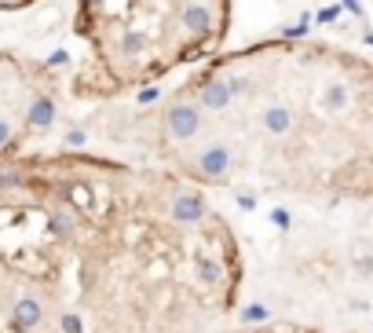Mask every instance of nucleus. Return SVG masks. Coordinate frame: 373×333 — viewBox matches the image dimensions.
I'll return each mask as SVG.
<instances>
[{
	"label": "nucleus",
	"mask_w": 373,
	"mask_h": 333,
	"mask_svg": "<svg viewBox=\"0 0 373 333\" xmlns=\"http://www.w3.org/2000/svg\"><path fill=\"white\" fill-rule=\"evenodd\" d=\"M231 169H234V150L224 139H212L186 161V176L198 179V184H227Z\"/></svg>",
	"instance_id": "1"
},
{
	"label": "nucleus",
	"mask_w": 373,
	"mask_h": 333,
	"mask_svg": "<svg viewBox=\"0 0 373 333\" xmlns=\"http://www.w3.org/2000/svg\"><path fill=\"white\" fill-rule=\"evenodd\" d=\"M194 275H198V282H202V286H216L224 271H220V264L209 260V257H194Z\"/></svg>",
	"instance_id": "10"
},
{
	"label": "nucleus",
	"mask_w": 373,
	"mask_h": 333,
	"mask_svg": "<svg viewBox=\"0 0 373 333\" xmlns=\"http://www.w3.org/2000/svg\"><path fill=\"white\" fill-rule=\"evenodd\" d=\"M202 129H205V110H202L198 103L179 99V103H172V106L165 110V132H169L172 139L191 143V139L202 136Z\"/></svg>",
	"instance_id": "2"
},
{
	"label": "nucleus",
	"mask_w": 373,
	"mask_h": 333,
	"mask_svg": "<svg viewBox=\"0 0 373 333\" xmlns=\"http://www.w3.org/2000/svg\"><path fill=\"white\" fill-rule=\"evenodd\" d=\"M158 96H161L158 88H143V92H139L136 99H139V106H150V103H158Z\"/></svg>",
	"instance_id": "17"
},
{
	"label": "nucleus",
	"mask_w": 373,
	"mask_h": 333,
	"mask_svg": "<svg viewBox=\"0 0 373 333\" xmlns=\"http://www.w3.org/2000/svg\"><path fill=\"white\" fill-rule=\"evenodd\" d=\"M355 271H359V275H373V257H359L355 260Z\"/></svg>",
	"instance_id": "19"
},
{
	"label": "nucleus",
	"mask_w": 373,
	"mask_h": 333,
	"mask_svg": "<svg viewBox=\"0 0 373 333\" xmlns=\"http://www.w3.org/2000/svg\"><path fill=\"white\" fill-rule=\"evenodd\" d=\"M194 96H198V106L209 110V114H224L234 103V92H231L227 77H202V84L194 88Z\"/></svg>",
	"instance_id": "4"
},
{
	"label": "nucleus",
	"mask_w": 373,
	"mask_h": 333,
	"mask_svg": "<svg viewBox=\"0 0 373 333\" xmlns=\"http://www.w3.org/2000/svg\"><path fill=\"white\" fill-rule=\"evenodd\" d=\"M209 26H212V15H209L205 4H186V8H183V29H186V34L205 37Z\"/></svg>",
	"instance_id": "8"
},
{
	"label": "nucleus",
	"mask_w": 373,
	"mask_h": 333,
	"mask_svg": "<svg viewBox=\"0 0 373 333\" xmlns=\"http://www.w3.org/2000/svg\"><path fill=\"white\" fill-rule=\"evenodd\" d=\"M271 220H274L278 227H289V224H293V217L286 213V209H274V213H271Z\"/></svg>",
	"instance_id": "20"
},
{
	"label": "nucleus",
	"mask_w": 373,
	"mask_h": 333,
	"mask_svg": "<svg viewBox=\"0 0 373 333\" xmlns=\"http://www.w3.org/2000/svg\"><path fill=\"white\" fill-rule=\"evenodd\" d=\"M55 117H59L55 103H51L48 96H37L34 103H29V110H26V125H29V129H37V132H44V129L55 125Z\"/></svg>",
	"instance_id": "7"
},
{
	"label": "nucleus",
	"mask_w": 373,
	"mask_h": 333,
	"mask_svg": "<svg viewBox=\"0 0 373 333\" xmlns=\"http://www.w3.org/2000/svg\"><path fill=\"white\" fill-rule=\"evenodd\" d=\"M340 8H344V11H352L355 19H362V0H340Z\"/></svg>",
	"instance_id": "21"
},
{
	"label": "nucleus",
	"mask_w": 373,
	"mask_h": 333,
	"mask_svg": "<svg viewBox=\"0 0 373 333\" xmlns=\"http://www.w3.org/2000/svg\"><path fill=\"white\" fill-rule=\"evenodd\" d=\"M267 315H271V312H267L264 304H245L238 319H242V322H249V326H253V322H267Z\"/></svg>",
	"instance_id": "12"
},
{
	"label": "nucleus",
	"mask_w": 373,
	"mask_h": 333,
	"mask_svg": "<svg viewBox=\"0 0 373 333\" xmlns=\"http://www.w3.org/2000/svg\"><path fill=\"white\" fill-rule=\"evenodd\" d=\"M238 205L242 209H257V194L253 191H238Z\"/></svg>",
	"instance_id": "18"
},
{
	"label": "nucleus",
	"mask_w": 373,
	"mask_h": 333,
	"mask_svg": "<svg viewBox=\"0 0 373 333\" xmlns=\"http://www.w3.org/2000/svg\"><path fill=\"white\" fill-rule=\"evenodd\" d=\"M66 63H70L66 51H51V55H48V66H66Z\"/></svg>",
	"instance_id": "23"
},
{
	"label": "nucleus",
	"mask_w": 373,
	"mask_h": 333,
	"mask_svg": "<svg viewBox=\"0 0 373 333\" xmlns=\"http://www.w3.org/2000/svg\"><path fill=\"white\" fill-rule=\"evenodd\" d=\"M307 29H311V19L304 15L300 22H293V26H282V37H304Z\"/></svg>",
	"instance_id": "14"
},
{
	"label": "nucleus",
	"mask_w": 373,
	"mask_h": 333,
	"mask_svg": "<svg viewBox=\"0 0 373 333\" xmlns=\"http://www.w3.org/2000/svg\"><path fill=\"white\" fill-rule=\"evenodd\" d=\"M48 224H51V231H55L59 238H70V234H74V217H70V213H51Z\"/></svg>",
	"instance_id": "11"
},
{
	"label": "nucleus",
	"mask_w": 373,
	"mask_h": 333,
	"mask_svg": "<svg viewBox=\"0 0 373 333\" xmlns=\"http://www.w3.org/2000/svg\"><path fill=\"white\" fill-rule=\"evenodd\" d=\"M0 4H4V0H0Z\"/></svg>",
	"instance_id": "24"
},
{
	"label": "nucleus",
	"mask_w": 373,
	"mask_h": 333,
	"mask_svg": "<svg viewBox=\"0 0 373 333\" xmlns=\"http://www.w3.org/2000/svg\"><path fill=\"white\" fill-rule=\"evenodd\" d=\"M340 11H344V8H322V11L315 15V22H333V19H337Z\"/></svg>",
	"instance_id": "22"
},
{
	"label": "nucleus",
	"mask_w": 373,
	"mask_h": 333,
	"mask_svg": "<svg viewBox=\"0 0 373 333\" xmlns=\"http://www.w3.org/2000/svg\"><path fill=\"white\" fill-rule=\"evenodd\" d=\"M169 217H172V224H202L209 217V202L202 191H179L172 198Z\"/></svg>",
	"instance_id": "5"
},
{
	"label": "nucleus",
	"mask_w": 373,
	"mask_h": 333,
	"mask_svg": "<svg viewBox=\"0 0 373 333\" xmlns=\"http://www.w3.org/2000/svg\"><path fill=\"white\" fill-rule=\"evenodd\" d=\"M11 136H15V132H11V121H8V117H0V150L11 143Z\"/></svg>",
	"instance_id": "15"
},
{
	"label": "nucleus",
	"mask_w": 373,
	"mask_h": 333,
	"mask_svg": "<svg viewBox=\"0 0 373 333\" xmlns=\"http://www.w3.org/2000/svg\"><path fill=\"white\" fill-rule=\"evenodd\" d=\"M84 143H88L84 129H70V132H66V146H84Z\"/></svg>",
	"instance_id": "16"
},
{
	"label": "nucleus",
	"mask_w": 373,
	"mask_h": 333,
	"mask_svg": "<svg viewBox=\"0 0 373 333\" xmlns=\"http://www.w3.org/2000/svg\"><path fill=\"white\" fill-rule=\"evenodd\" d=\"M8 326H11V333H37L44 326V304L29 293L19 297L8 312Z\"/></svg>",
	"instance_id": "3"
},
{
	"label": "nucleus",
	"mask_w": 373,
	"mask_h": 333,
	"mask_svg": "<svg viewBox=\"0 0 373 333\" xmlns=\"http://www.w3.org/2000/svg\"><path fill=\"white\" fill-rule=\"evenodd\" d=\"M322 106L326 110H333V114H340L348 106V88H344V81H329L326 84V92H322Z\"/></svg>",
	"instance_id": "9"
},
{
	"label": "nucleus",
	"mask_w": 373,
	"mask_h": 333,
	"mask_svg": "<svg viewBox=\"0 0 373 333\" xmlns=\"http://www.w3.org/2000/svg\"><path fill=\"white\" fill-rule=\"evenodd\" d=\"M260 125H264V132L267 136H289L293 129H297V110L289 106V103H267L264 110H260Z\"/></svg>",
	"instance_id": "6"
},
{
	"label": "nucleus",
	"mask_w": 373,
	"mask_h": 333,
	"mask_svg": "<svg viewBox=\"0 0 373 333\" xmlns=\"http://www.w3.org/2000/svg\"><path fill=\"white\" fill-rule=\"evenodd\" d=\"M59 329H62V333H84V322H81L77 312H62V315H59Z\"/></svg>",
	"instance_id": "13"
}]
</instances>
